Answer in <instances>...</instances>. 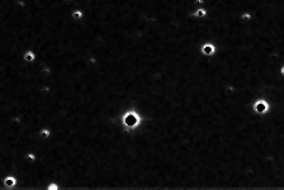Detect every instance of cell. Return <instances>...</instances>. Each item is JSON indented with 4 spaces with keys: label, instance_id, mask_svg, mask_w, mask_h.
Masks as SVG:
<instances>
[{
    "label": "cell",
    "instance_id": "obj_4",
    "mask_svg": "<svg viewBox=\"0 0 284 190\" xmlns=\"http://www.w3.org/2000/svg\"><path fill=\"white\" fill-rule=\"evenodd\" d=\"M5 185H7V186H14V185H15V179H14V178H7Z\"/></svg>",
    "mask_w": 284,
    "mask_h": 190
},
{
    "label": "cell",
    "instance_id": "obj_7",
    "mask_svg": "<svg viewBox=\"0 0 284 190\" xmlns=\"http://www.w3.org/2000/svg\"><path fill=\"white\" fill-rule=\"evenodd\" d=\"M279 72H280V75H282V76H284V65H283L282 67H280V70H279Z\"/></svg>",
    "mask_w": 284,
    "mask_h": 190
},
{
    "label": "cell",
    "instance_id": "obj_1",
    "mask_svg": "<svg viewBox=\"0 0 284 190\" xmlns=\"http://www.w3.org/2000/svg\"><path fill=\"white\" fill-rule=\"evenodd\" d=\"M123 123H124L127 127H135L140 123V117L137 115L135 112H128L123 117Z\"/></svg>",
    "mask_w": 284,
    "mask_h": 190
},
{
    "label": "cell",
    "instance_id": "obj_8",
    "mask_svg": "<svg viewBox=\"0 0 284 190\" xmlns=\"http://www.w3.org/2000/svg\"><path fill=\"white\" fill-rule=\"evenodd\" d=\"M74 15H75V18H80V15H81V13H80V12H76V13L74 14Z\"/></svg>",
    "mask_w": 284,
    "mask_h": 190
},
{
    "label": "cell",
    "instance_id": "obj_9",
    "mask_svg": "<svg viewBox=\"0 0 284 190\" xmlns=\"http://www.w3.org/2000/svg\"><path fill=\"white\" fill-rule=\"evenodd\" d=\"M42 134H45V136H48V134H50V133H48V132H47V131H42Z\"/></svg>",
    "mask_w": 284,
    "mask_h": 190
},
{
    "label": "cell",
    "instance_id": "obj_6",
    "mask_svg": "<svg viewBox=\"0 0 284 190\" xmlns=\"http://www.w3.org/2000/svg\"><path fill=\"white\" fill-rule=\"evenodd\" d=\"M195 15L197 17H203V15H206V10H203V9H199L197 13H195Z\"/></svg>",
    "mask_w": 284,
    "mask_h": 190
},
{
    "label": "cell",
    "instance_id": "obj_3",
    "mask_svg": "<svg viewBox=\"0 0 284 190\" xmlns=\"http://www.w3.org/2000/svg\"><path fill=\"white\" fill-rule=\"evenodd\" d=\"M214 51H216V48H214V46H213L212 43H206V45H203V47H202V52L204 55H207V56L213 55V53H214Z\"/></svg>",
    "mask_w": 284,
    "mask_h": 190
},
{
    "label": "cell",
    "instance_id": "obj_2",
    "mask_svg": "<svg viewBox=\"0 0 284 190\" xmlns=\"http://www.w3.org/2000/svg\"><path fill=\"white\" fill-rule=\"evenodd\" d=\"M254 108H255V110H256L259 114H265V113L269 112L270 105H269V103L266 100H264V99H259V100L254 104Z\"/></svg>",
    "mask_w": 284,
    "mask_h": 190
},
{
    "label": "cell",
    "instance_id": "obj_10",
    "mask_svg": "<svg viewBox=\"0 0 284 190\" xmlns=\"http://www.w3.org/2000/svg\"><path fill=\"white\" fill-rule=\"evenodd\" d=\"M242 18H245V19H250V15H249V14H245V15H242Z\"/></svg>",
    "mask_w": 284,
    "mask_h": 190
},
{
    "label": "cell",
    "instance_id": "obj_5",
    "mask_svg": "<svg viewBox=\"0 0 284 190\" xmlns=\"http://www.w3.org/2000/svg\"><path fill=\"white\" fill-rule=\"evenodd\" d=\"M26 60L27 61H33V60H34V55H33L32 52H27V53H26Z\"/></svg>",
    "mask_w": 284,
    "mask_h": 190
}]
</instances>
